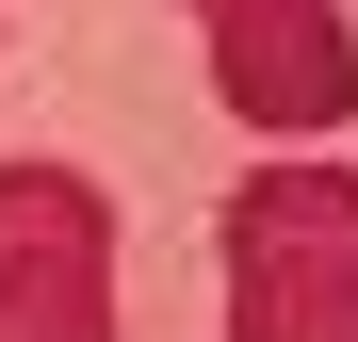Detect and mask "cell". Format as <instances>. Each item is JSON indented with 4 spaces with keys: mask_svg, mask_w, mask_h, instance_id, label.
<instances>
[{
    "mask_svg": "<svg viewBox=\"0 0 358 342\" xmlns=\"http://www.w3.org/2000/svg\"><path fill=\"white\" fill-rule=\"evenodd\" d=\"M228 342H358V163H261L228 196Z\"/></svg>",
    "mask_w": 358,
    "mask_h": 342,
    "instance_id": "cell-1",
    "label": "cell"
},
{
    "mask_svg": "<svg viewBox=\"0 0 358 342\" xmlns=\"http://www.w3.org/2000/svg\"><path fill=\"white\" fill-rule=\"evenodd\" d=\"M0 342H114V196L82 163H0Z\"/></svg>",
    "mask_w": 358,
    "mask_h": 342,
    "instance_id": "cell-2",
    "label": "cell"
},
{
    "mask_svg": "<svg viewBox=\"0 0 358 342\" xmlns=\"http://www.w3.org/2000/svg\"><path fill=\"white\" fill-rule=\"evenodd\" d=\"M196 33H212V82H228L245 131H342L358 114L342 0H196Z\"/></svg>",
    "mask_w": 358,
    "mask_h": 342,
    "instance_id": "cell-3",
    "label": "cell"
}]
</instances>
